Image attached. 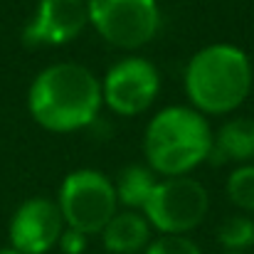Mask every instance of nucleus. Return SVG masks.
Returning a JSON list of instances; mask_svg holds the SVG:
<instances>
[{
  "mask_svg": "<svg viewBox=\"0 0 254 254\" xmlns=\"http://www.w3.org/2000/svg\"><path fill=\"white\" fill-rule=\"evenodd\" d=\"M101 84L82 64H52L30 86V114L40 126L55 133H69L89 126L101 106Z\"/></svg>",
  "mask_w": 254,
  "mask_h": 254,
  "instance_id": "1",
  "label": "nucleus"
},
{
  "mask_svg": "<svg viewBox=\"0 0 254 254\" xmlns=\"http://www.w3.org/2000/svg\"><path fill=\"white\" fill-rule=\"evenodd\" d=\"M250 89V60L232 45H210L188 62L185 91L200 111L227 114L247 99Z\"/></svg>",
  "mask_w": 254,
  "mask_h": 254,
  "instance_id": "2",
  "label": "nucleus"
},
{
  "mask_svg": "<svg viewBox=\"0 0 254 254\" xmlns=\"http://www.w3.org/2000/svg\"><path fill=\"white\" fill-rule=\"evenodd\" d=\"M146 158L151 168L175 178L202 163L212 151L207 121L185 106H170L156 114L146 128Z\"/></svg>",
  "mask_w": 254,
  "mask_h": 254,
  "instance_id": "3",
  "label": "nucleus"
},
{
  "mask_svg": "<svg viewBox=\"0 0 254 254\" xmlns=\"http://www.w3.org/2000/svg\"><path fill=\"white\" fill-rule=\"evenodd\" d=\"M116 188L99 170H74L60 188V212L72 230L101 232L116 215Z\"/></svg>",
  "mask_w": 254,
  "mask_h": 254,
  "instance_id": "4",
  "label": "nucleus"
},
{
  "mask_svg": "<svg viewBox=\"0 0 254 254\" xmlns=\"http://www.w3.org/2000/svg\"><path fill=\"white\" fill-rule=\"evenodd\" d=\"M86 10L96 32L124 50L143 47L161 25L156 0H86Z\"/></svg>",
  "mask_w": 254,
  "mask_h": 254,
  "instance_id": "5",
  "label": "nucleus"
},
{
  "mask_svg": "<svg viewBox=\"0 0 254 254\" xmlns=\"http://www.w3.org/2000/svg\"><path fill=\"white\" fill-rule=\"evenodd\" d=\"M207 205V190L197 180L175 175L156 183L151 197L143 205V217L163 235H183L205 220Z\"/></svg>",
  "mask_w": 254,
  "mask_h": 254,
  "instance_id": "6",
  "label": "nucleus"
},
{
  "mask_svg": "<svg viewBox=\"0 0 254 254\" xmlns=\"http://www.w3.org/2000/svg\"><path fill=\"white\" fill-rule=\"evenodd\" d=\"M158 72L151 62L141 57H128L121 60L114 69H109L101 84V99L116 114L133 116L151 106L158 94Z\"/></svg>",
  "mask_w": 254,
  "mask_h": 254,
  "instance_id": "7",
  "label": "nucleus"
},
{
  "mask_svg": "<svg viewBox=\"0 0 254 254\" xmlns=\"http://www.w3.org/2000/svg\"><path fill=\"white\" fill-rule=\"evenodd\" d=\"M64 217L60 205L47 197L25 200L10 222V242L20 254H45L62 237Z\"/></svg>",
  "mask_w": 254,
  "mask_h": 254,
  "instance_id": "8",
  "label": "nucleus"
},
{
  "mask_svg": "<svg viewBox=\"0 0 254 254\" xmlns=\"http://www.w3.org/2000/svg\"><path fill=\"white\" fill-rule=\"evenodd\" d=\"M86 22V0H40L35 17L22 30V42L27 47L64 45L84 30Z\"/></svg>",
  "mask_w": 254,
  "mask_h": 254,
  "instance_id": "9",
  "label": "nucleus"
},
{
  "mask_svg": "<svg viewBox=\"0 0 254 254\" xmlns=\"http://www.w3.org/2000/svg\"><path fill=\"white\" fill-rule=\"evenodd\" d=\"M101 235H104V247L111 254H133L148 245L151 225L138 212H121L111 217V222L101 230Z\"/></svg>",
  "mask_w": 254,
  "mask_h": 254,
  "instance_id": "10",
  "label": "nucleus"
},
{
  "mask_svg": "<svg viewBox=\"0 0 254 254\" xmlns=\"http://www.w3.org/2000/svg\"><path fill=\"white\" fill-rule=\"evenodd\" d=\"M215 163L225 161H252L254 158V121L252 119H235L227 121L217 138L212 141L210 156Z\"/></svg>",
  "mask_w": 254,
  "mask_h": 254,
  "instance_id": "11",
  "label": "nucleus"
},
{
  "mask_svg": "<svg viewBox=\"0 0 254 254\" xmlns=\"http://www.w3.org/2000/svg\"><path fill=\"white\" fill-rule=\"evenodd\" d=\"M156 188L153 173L143 166H128L121 170L119 183H116V200H121L128 207H141L146 205V200L151 197Z\"/></svg>",
  "mask_w": 254,
  "mask_h": 254,
  "instance_id": "12",
  "label": "nucleus"
},
{
  "mask_svg": "<svg viewBox=\"0 0 254 254\" xmlns=\"http://www.w3.org/2000/svg\"><path fill=\"white\" fill-rule=\"evenodd\" d=\"M217 237H220V242H222L227 250H232V252L247 250V247L254 245V222L250 217H245V215L227 217V220L220 225Z\"/></svg>",
  "mask_w": 254,
  "mask_h": 254,
  "instance_id": "13",
  "label": "nucleus"
},
{
  "mask_svg": "<svg viewBox=\"0 0 254 254\" xmlns=\"http://www.w3.org/2000/svg\"><path fill=\"white\" fill-rule=\"evenodd\" d=\"M227 197L242 207L254 212V166H240L227 178Z\"/></svg>",
  "mask_w": 254,
  "mask_h": 254,
  "instance_id": "14",
  "label": "nucleus"
},
{
  "mask_svg": "<svg viewBox=\"0 0 254 254\" xmlns=\"http://www.w3.org/2000/svg\"><path fill=\"white\" fill-rule=\"evenodd\" d=\"M146 254H202V252H200V247L192 240H188L183 235H163L153 245H148Z\"/></svg>",
  "mask_w": 254,
  "mask_h": 254,
  "instance_id": "15",
  "label": "nucleus"
},
{
  "mask_svg": "<svg viewBox=\"0 0 254 254\" xmlns=\"http://www.w3.org/2000/svg\"><path fill=\"white\" fill-rule=\"evenodd\" d=\"M86 237H89V235L69 227V230L62 232V237H60V247H62V252L64 254H82L86 250Z\"/></svg>",
  "mask_w": 254,
  "mask_h": 254,
  "instance_id": "16",
  "label": "nucleus"
},
{
  "mask_svg": "<svg viewBox=\"0 0 254 254\" xmlns=\"http://www.w3.org/2000/svg\"><path fill=\"white\" fill-rule=\"evenodd\" d=\"M0 254H20V252H17V250H12V247H10V250H0Z\"/></svg>",
  "mask_w": 254,
  "mask_h": 254,
  "instance_id": "17",
  "label": "nucleus"
},
{
  "mask_svg": "<svg viewBox=\"0 0 254 254\" xmlns=\"http://www.w3.org/2000/svg\"><path fill=\"white\" fill-rule=\"evenodd\" d=\"M230 254H240V252H230Z\"/></svg>",
  "mask_w": 254,
  "mask_h": 254,
  "instance_id": "18",
  "label": "nucleus"
}]
</instances>
